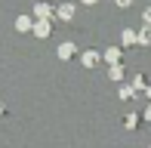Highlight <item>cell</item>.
<instances>
[{"label":"cell","instance_id":"2","mask_svg":"<svg viewBox=\"0 0 151 148\" xmlns=\"http://www.w3.org/2000/svg\"><path fill=\"white\" fill-rule=\"evenodd\" d=\"M34 31H37L40 37H46V34H50V25H46V22H40V25H34Z\"/></svg>","mask_w":151,"mask_h":148},{"label":"cell","instance_id":"1","mask_svg":"<svg viewBox=\"0 0 151 148\" xmlns=\"http://www.w3.org/2000/svg\"><path fill=\"white\" fill-rule=\"evenodd\" d=\"M16 25H19V31H28V28H31V19H28V16H19Z\"/></svg>","mask_w":151,"mask_h":148}]
</instances>
